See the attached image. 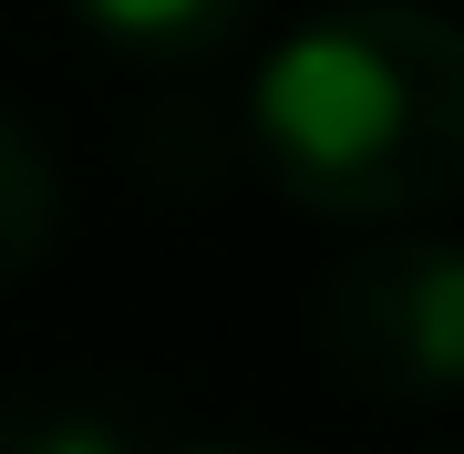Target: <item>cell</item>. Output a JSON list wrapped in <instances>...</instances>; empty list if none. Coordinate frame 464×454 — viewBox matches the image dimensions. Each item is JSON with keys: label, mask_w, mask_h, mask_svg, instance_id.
<instances>
[{"label": "cell", "mask_w": 464, "mask_h": 454, "mask_svg": "<svg viewBox=\"0 0 464 454\" xmlns=\"http://www.w3.org/2000/svg\"><path fill=\"white\" fill-rule=\"evenodd\" d=\"M0 454H134V434L83 392H0Z\"/></svg>", "instance_id": "5"}, {"label": "cell", "mask_w": 464, "mask_h": 454, "mask_svg": "<svg viewBox=\"0 0 464 454\" xmlns=\"http://www.w3.org/2000/svg\"><path fill=\"white\" fill-rule=\"evenodd\" d=\"M83 32L114 52V63H155V72H186V63H217V52L248 42L258 0H63Z\"/></svg>", "instance_id": "3"}, {"label": "cell", "mask_w": 464, "mask_h": 454, "mask_svg": "<svg viewBox=\"0 0 464 454\" xmlns=\"http://www.w3.org/2000/svg\"><path fill=\"white\" fill-rule=\"evenodd\" d=\"M176 454H279V444H176Z\"/></svg>", "instance_id": "6"}, {"label": "cell", "mask_w": 464, "mask_h": 454, "mask_svg": "<svg viewBox=\"0 0 464 454\" xmlns=\"http://www.w3.org/2000/svg\"><path fill=\"white\" fill-rule=\"evenodd\" d=\"M248 155L299 217L413 227L464 197V21L331 0L248 72Z\"/></svg>", "instance_id": "1"}, {"label": "cell", "mask_w": 464, "mask_h": 454, "mask_svg": "<svg viewBox=\"0 0 464 454\" xmlns=\"http://www.w3.org/2000/svg\"><path fill=\"white\" fill-rule=\"evenodd\" d=\"M52 237H63V166H52V145L0 103V289L32 279Z\"/></svg>", "instance_id": "4"}, {"label": "cell", "mask_w": 464, "mask_h": 454, "mask_svg": "<svg viewBox=\"0 0 464 454\" xmlns=\"http://www.w3.org/2000/svg\"><path fill=\"white\" fill-rule=\"evenodd\" d=\"M310 341L372 403H454L464 392V237L372 227L320 279Z\"/></svg>", "instance_id": "2"}]
</instances>
